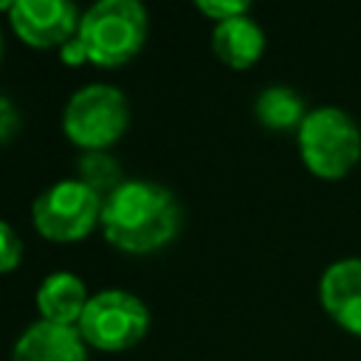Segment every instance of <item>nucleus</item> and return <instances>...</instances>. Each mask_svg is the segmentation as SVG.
<instances>
[{
  "label": "nucleus",
  "instance_id": "nucleus-1",
  "mask_svg": "<svg viewBox=\"0 0 361 361\" xmlns=\"http://www.w3.org/2000/svg\"><path fill=\"white\" fill-rule=\"evenodd\" d=\"M183 212L178 197L147 178H127L102 203L104 240L124 254H152L180 231Z\"/></svg>",
  "mask_w": 361,
  "mask_h": 361
},
{
  "label": "nucleus",
  "instance_id": "nucleus-2",
  "mask_svg": "<svg viewBox=\"0 0 361 361\" xmlns=\"http://www.w3.org/2000/svg\"><path fill=\"white\" fill-rule=\"evenodd\" d=\"M147 25V8L138 0H99L79 17L76 37L87 62L118 68L144 48Z\"/></svg>",
  "mask_w": 361,
  "mask_h": 361
},
{
  "label": "nucleus",
  "instance_id": "nucleus-3",
  "mask_svg": "<svg viewBox=\"0 0 361 361\" xmlns=\"http://www.w3.org/2000/svg\"><path fill=\"white\" fill-rule=\"evenodd\" d=\"M130 124L127 96L107 82H90L65 102L62 133L71 144L85 152H99L113 147Z\"/></svg>",
  "mask_w": 361,
  "mask_h": 361
},
{
  "label": "nucleus",
  "instance_id": "nucleus-4",
  "mask_svg": "<svg viewBox=\"0 0 361 361\" xmlns=\"http://www.w3.org/2000/svg\"><path fill=\"white\" fill-rule=\"evenodd\" d=\"M296 141L305 164L322 178H338L361 158V127L336 104L307 110L296 130Z\"/></svg>",
  "mask_w": 361,
  "mask_h": 361
},
{
  "label": "nucleus",
  "instance_id": "nucleus-5",
  "mask_svg": "<svg viewBox=\"0 0 361 361\" xmlns=\"http://www.w3.org/2000/svg\"><path fill=\"white\" fill-rule=\"evenodd\" d=\"M87 347L104 353H121L135 347L149 330V310L147 305L124 290V288H104L90 293V302L76 324Z\"/></svg>",
  "mask_w": 361,
  "mask_h": 361
},
{
  "label": "nucleus",
  "instance_id": "nucleus-6",
  "mask_svg": "<svg viewBox=\"0 0 361 361\" xmlns=\"http://www.w3.org/2000/svg\"><path fill=\"white\" fill-rule=\"evenodd\" d=\"M102 197L76 178H65L42 189L31 203V223L37 234L54 243H73L87 237L102 220Z\"/></svg>",
  "mask_w": 361,
  "mask_h": 361
},
{
  "label": "nucleus",
  "instance_id": "nucleus-7",
  "mask_svg": "<svg viewBox=\"0 0 361 361\" xmlns=\"http://www.w3.org/2000/svg\"><path fill=\"white\" fill-rule=\"evenodd\" d=\"M79 11L68 0H11L8 23L31 48H62L79 28Z\"/></svg>",
  "mask_w": 361,
  "mask_h": 361
},
{
  "label": "nucleus",
  "instance_id": "nucleus-8",
  "mask_svg": "<svg viewBox=\"0 0 361 361\" xmlns=\"http://www.w3.org/2000/svg\"><path fill=\"white\" fill-rule=\"evenodd\" d=\"M319 299L338 324L361 333V257L330 262L319 279Z\"/></svg>",
  "mask_w": 361,
  "mask_h": 361
},
{
  "label": "nucleus",
  "instance_id": "nucleus-9",
  "mask_svg": "<svg viewBox=\"0 0 361 361\" xmlns=\"http://www.w3.org/2000/svg\"><path fill=\"white\" fill-rule=\"evenodd\" d=\"M11 361H87V344L76 327L39 319L17 336Z\"/></svg>",
  "mask_w": 361,
  "mask_h": 361
},
{
  "label": "nucleus",
  "instance_id": "nucleus-10",
  "mask_svg": "<svg viewBox=\"0 0 361 361\" xmlns=\"http://www.w3.org/2000/svg\"><path fill=\"white\" fill-rule=\"evenodd\" d=\"M90 302L87 285L73 271H54L48 274L37 288V310L39 319L54 324L76 327L85 307Z\"/></svg>",
  "mask_w": 361,
  "mask_h": 361
},
{
  "label": "nucleus",
  "instance_id": "nucleus-11",
  "mask_svg": "<svg viewBox=\"0 0 361 361\" xmlns=\"http://www.w3.org/2000/svg\"><path fill=\"white\" fill-rule=\"evenodd\" d=\"M212 48H214V54H217V59L223 65H228L234 71H243V68L254 65L262 56V51H265V31H262V25L254 17L240 14V17L214 23Z\"/></svg>",
  "mask_w": 361,
  "mask_h": 361
},
{
  "label": "nucleus",
  "instance_id": "nucleus-12",
  "mask_svg": "<svg viewBox=\"0 0 361 361\" xmlns=\"http://www.w3.org/2000/svg\"><path fill=\"white\" fill-rule=\"evenodd\" d=\"M254 116L271 130H288V127L299 130V124L307 116V110H305V99L293 87L268 85L254 99Z\"/></svg>",
  "mask_w": 361,
  "mask_h": 361
},
{
  "label": "nucleus",
  "instance_id": "nucleus-13",
  "mask_svg": "<svg viewBox=\"0 0 361 361\" xmlns=\"http://www.w3.org/2000/svg\"><path fill=\"white\" fill-rule=\"evenodd\" d=\"M76 180H82L102 200H107L127 178H124L121 164L107 149H99V152H82L79 155V161H76Z\"/></svg>",
  "mask_w": 361,
  "mask_h": 361
},
{
  "label": "nucleus",
  "instance_id": "nucleus-14",
  "mask_svg": "<svg viewBox=\"0 0 361 361\" xmlns=\"http://www.w3.org/2000/svg\"><path fill=\"white\" fill-rule=\"evenodd\" d=\"M23 262V237L8 220H0V274H11Z\"/></svg>",
  "mask_w": 361,
  "mask_h": 361
},
{
  "label": "nucleus",
  "instance_id": "nucleus-15",
  "mask_svg": "<svg viewBox=\"0 0 361 361\" xmlns=\"http://www.w3.org/2000/svg\"><path fill=\"white\" fill-rule=\"evenodd\" d=\"M195 8L200 14H206L209 20H214V23H223V20L248 14V3L245 0H197Z\"/></svg>",
  "mask_w": 361,
  "mask_h": 361
},
{
  "label": "nucleus",
  "instance_id": "nucleus-16",
  "mask_svg": "<svg viewBox=\"0 0 361 361\" xmlns=\"http://www.w3.org/2000/svg\"><path fill=\"white\" fill-rule=\"evenodd\" d=\"M20 127H23V116H20L17 104L0 93V147L11 144L20 133Z\"/></svg>",
  "mask_w": 361,
  "mask_h": 361
},
{
  "label": "nucleus",
  "instance_id": "nucleus-17",
  "mask_svg": "<svg viewBox=\"0 0 361 361\" xmlns=\"http://www.w3.org/2000/svg\"><path fill=\"white\" fill-rule=\"evenodd\" d=\"M59 56H62L65 65H82V62H87V54H85V48H82V42H79L76 34L59 48Z\"/></svg>",
  "mask_w": 361,
  "mask_h": 361
},
{
  "label": "nucleus",
  "instance_id": "nucleus-18",
  "mask_svg": "<svg viewBox=\"0 0 361 361\" xmlns=\"http://www.w3.org/2000/svg\"><path fill=\"white\" fill-rule=\"evenodd\" d=\"M0 56H3V28H0Z\"/></svg>",
  "mask_w": 361,
  "mask_h": 361
}]
</instances>
